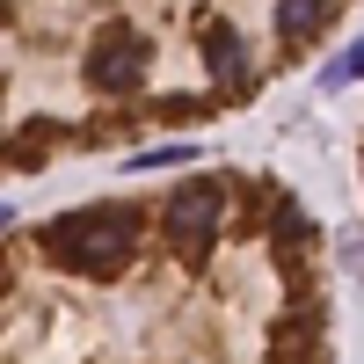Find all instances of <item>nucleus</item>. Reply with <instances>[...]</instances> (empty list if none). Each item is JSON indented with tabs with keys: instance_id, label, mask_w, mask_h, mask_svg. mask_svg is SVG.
<instances>
[{
	"instance_id": "f257e3e1",
	"label": "nucleus",
	"mask_w": 364,
	"mask_h": 364,
	"mask_svg": "<svg viewBox=\"0 0 364 364\" xmlns=\"http://www.w3.org/2000/svg\"><path fill=\"white\" fill-rule=\"evenodd\" d=\"M44 248L66 269H80V277H117V269L132 262V248H139V211L87 204V211H73V219H51L44 226Z\"/></svg>"
},
{
	"instance_id": "f03ea898",
	"label": "nucleus",
	"mask_w": 364,
	"mask_h": 364,
	"mask_svg": "<svg viewBox=\"0 0 364 364\" xmlns=\"http://www.w3.org/2000/svg\"><path fill=\"white\" fill-rule=\"evenodd\" d=\"M146 58H154V37L146 29H132V22H109L95 44H87V87H102V95H132L139 87V73H146Z\"/></svg>"
},
{
	"instance_id": "7ed1b4c3",
	"label": "nucleus",
	"mask_w": 364,
	"mask_h": 364,
	"mask_svg": "<svg viewBox=\"0 0 364 364\" xmlns=\"http://www.w3.org/2000/svg\"><path fill=\"white\" fill-rule=\"evenodd\" d=\"M226 226V182H182V190L168 197V233H175V248L204 262L211 248V233Z\"/></svg>"
},
{
	"instance_id": "20e7f679",
	"label": "nucleus",
	"mask_w": 364,
	"mask_h": 364,
	"mask_svg": "<svg viewBox=\"0 0 364 364\" xmlns=\"http://www.w3.org/2000/svg\"><path fill=\"white\" fill-rule=\"evenodd\" d=\"M204 58H211V73H219V87H248V80H255V66H248V37H240V29H226V22L204 29Z\"/></svg>"
},
{
	"instance_id": "39448f33",
	"label": "nucleus",
	"mask_w": 364,
	"mask_h": 364,
	"mask_svg": "<svg viewBox=\"0 0 364 364\" xmlns=\"http://www.w3.org/2000/svg\"><path fill=\"white\" fill-rule=\"evenodd\" d=\"M321 15H328V0H277V29H284V37L321 29Z\"/></svg>"
},
{
	"instance_id": "423d86ee",
	"label": "nucleus",
	"mask_w": 364,
	"mask_h": 364,
	"mask_svg": "<svg viewBox=\"0 0 364 364\" xmlns=\"http://www.w3.org/2000/svg\"><path fill=\"white\" fill-rule=\"evenodd\" d=\"M175 161H190V146H154V154H132V168H175Z\"/></svg>"
},
{
	"instance_id": "0eeeda50",
	"label": "nucleus",
	"mask_w": 364,
	"mask_h": 364,
	"mask_svg": "<svg viewBox=\"0 0 364 364\" xmlns=\"http://www.w3.org/2000/svg\"><path fill=\"white\" fill-rule=\"evenodd\" d=\"M336 73H364V44H357V51L343 58V66H336Z\"/></svg>"
},
{
	"instance_id": "6e6552de",
	"label": "nucleus",
	"mask_w": 364,
	"mask_h": 364,
	"mask_svg": "<svg viewBox=\"0 0 364 364\" xmlns=\"http://www.w3.org/2000/svg\"><path fill=\"white\" fill-rule=\"evenodd\" d=\"M8 219H15V211H8V204H0V226H8Z\"/></svg>"
}]
</instances>
